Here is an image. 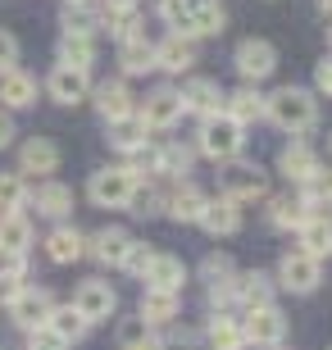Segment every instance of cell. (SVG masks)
<instances>
[{"mask_svg":"<svg viewBox=\"0 0 332 350\" xmlns=\"http://www.w3.org/2000/svg\"><path fill=\"white\" fill-rule=\"evenodd\" d=\"M155 14L168 23V32H182L192 41L218 37L223 23H228L223 0H155Z\"/></svg>","mask_w":332,"mask_h":350,"instance_id":"6da1fadb","label":"cell"},{"mask_svg":"<svg viewBox=\"0 0 332 350\" xmlns=\"http://www.w3.org/2000/svg\"><path fill=\"white\" fill-rule=\"evenodd\" d=\"M264 118H273L282 132L292 137H305V132L319 128V105H314V91L305 87H278L273 96H264Z\"/></svg>","mask_w":332,"mask_h":350,"instance_id":"7a4b0ae2","label":"cell"},{"mask_svg":"<svg viewBox=\"0 0 332 350\" xmlns=\"http://www.w3.org/2000/svg\"><path fill=\"white\" fill-rule=\"evenodd\" d=\"M242 146H246V128L232 123L223 109L209 114V118H201V128H196V155L214 159V164H228V159L242 155Z\"/></svg>","mask_w":332,"mask_h":350,"instance_id":"3957f363","label":"cell"},{"mask_svg":"<svg viewBox=\"0 0 332 350\" xmlns=\"http://www.w3.org/2000/svg\"><path fill=\"white\" fill-rule=\"evenodd\" d=\"M132 191H137V178H132L128 164H105V169H96L91 182H87L91 205H101V209H128Z\"/></svg>","mask_w":332,"mask_h":350,"instance_id":"277c9868","label":"cell"},{"mask_svg":"<svg viewBox=\"0 0 332 350\" xmlns=\"http://www.w3.org/2000/svg\"><path fill=\"white\" fill-rule=\"evenodd\" d=\"M273 282H278L282 291H292V296H309V291H319V282H323V260H314L305 250H287L278 260Z\"/></svg>","mask_w":332,"mask_h":350,"instance_id":"5b68a950","label":"cell"},{"mask_svg":"<svg viewBox=\"0 0 332 350\" xmlns=\"http://www.w3.org/2000/svg\"><path fill=\"white\" fill-rule=\"evenodd\" d=\"M223 196H228V200H237V205H242V200H259V196L268 191V173L259 169L255 159H228V164H223Z\"/></svg>","mask_w":332,"mask_h":350,"instance_id":"8992f818","label":"cell"},{"mask_svg":"<svg viewBox=\"0 0 332 350\" xmlns=\"http://www.w3.org/2000/svg\"><path fill=\"white\" fill-rule=\"evenodd\" d=\"M242 332H246V346L278 350L282 337H287V314H282L278 305H255V310H246Z\"/></svg>","mask_w":332,"mask_h":350,"instance_id":"52a82bcc","label":"cell"},{"mask_svg":"<svg viewBox=\"0 0 332 350\" xmlns=\"http://www.w3.org/2000/svg\"><path fill=\"white\" fill-rule=\"evenodd\" d=\"M141 109H137V118L146 123L151 132H168V128H178L182 123V96H178V87H155L146 100H137Z\"/></svg>","mask_w":332,"mask_h":350,"instance_id":"ba28073f","label":"cell"},{"mask_svg":"<svg viewBox=\"0 0 332 350\" xmlns=\"http://www.w3.org/2000/svg\"><path fill=\"white\" fill-rule=\"evenodd\" d=\"M87 323H105L110 314L118 310V296H114V286L105 282V278H87V282H77L73 300H68Z\"/></svg>","mask_w":332,"mask_h":350,"instance_id":"9c48e42d","label":"cell"},{"mask_svg":"<svg viewBox=\"0 0 332 350\" xmlns=\"http://www.w3.org/2000/svg\"><path fill=\"white\" fill-rule=\"evenodd\" d=\"M5 310H10V323L18 327V332H32V327H41L46 319H51L55 300H51V291H46V286H23V291H18Z\"/></svg>","mask_w":332,"mask_h":350,"instance_id":"30bf717a","label":"cell"},{"mask_svg":"<svg viewBox=\"0 0 332 350\" xmlns=\"http://www.w3.org/2000/svg\"><path fill=\"white\" fill-rule=\"evenodd\" d=\"M232 68H237L246 82H264L268 73L278 68V51L259 37H246V41H237V51H232Z\"/></svg>","mask_w":332,"mask_h":350,"instance_id":"8fae6325","label":"cell"},{"mask_svg":"<svg viewBox=\"0 0 332 350\" xmlns=\"http://www.w3.org/2000/svg\"><path fill=\"white\" fill-rule=\"evenodd\" d=\"M46 96H51L55 105L73 109V105H82V100L91 96V73H87V68H64V64H55L51 78H46Z\"/></svg>","mask_w":332,"mask_h":350,"instance_id":"7c38bea8","label":"cell"},{"mask_svg":"<svg viewBox=\"0 0 332 350\" xmlns=\"http://www.w3.org/2000/svg\"><path fill=\"white\" fill-rule=\"evenodd\" d=\"M196 59H201V46L182 32H168L155 46V73H187V68H196Z\"/></svg>","mask_w":332,"mask_h":350,"instance_id":"4fadbf2b","label":"cell"},{"mask_svg":"<svg viewBox=\"0 0 332 350\" xmlns=\"http://www.w3.org/2000/svg\"><path fill=\"white\" fill-rule=\"evenodd\" d=\"M141 282L151 286V291H173V296H178L182 282H187V264H182L178 255H168V250H155L146 273H141Z\"/></svg>","mask_w":332,"mask_h":350,"instance_id":"5bb4252c","label":"cell"},{"mask_svg":"<svg viewBox=\"0 0 332 350\" xmlns=\"http://www.w3.org/2000/svg\"><path fill=\"white\" fill-rule=\"evenodd\" d=\"M60 146L51 142V137H32V142H23V150H18V173L23 178H51L55 169H60Z\"/></svg>","mask_w":332,"mask_h":350,"instance_id":"9a60e30c","label":"cell"},{"mask_svg":"<svg viewBox=\"0 0 332 350\" xmlns=\"http://www.w3.org/2000/svg\"><path fill=\"white\" fill-rule=\"evenodd\" d=\"M205 200H209V196H205L196 182H173V187H168V196H164V214L173 223H201Z\"/></svg>","mask_w":332,"mask_h":350,"instance_id":"2e32d148","label":"cell"},{"mask_svg":"<svg viewBox=\"0 0 332 350\" xmlns=\"http://www.w3.org/2000/svg\"><path fill=\"white\" fill-rule=\"evenodd\" d=\"M178 96H182V109L196 114V118H209V114L223 109V87L214 78H187Z\"/></svg>","mask_w":332,"mask_h":350,"instance_id":"e0dca14e","label":"cell"},{"mask_svg":"<svg viewBox=\"0 0 332 350\" xmlns=\"http://www.w3.org/2000/svg\"><path fill=\"white\" fill-rule=\"evenodd\" d=\"M278 173H282L287 182H296V187H305V182H314V178L323 173V164H319V155H314L305 142H292V146L278 155Z\"/></svg>","mask_w":332,"mask_h":350,"instance_id":"ac0fdd59","label":"cell"},{"mask_svg":"<svg viewBox=\"0 0 332 350\" xmlns=\"http://www.w3.org/2000/svg\"><path fill=\"white\" fill-rule=\"evenodd\" d=\"M132 237L123 232V228H96V232L87 237V255L96 264H105V269H118L123 264V255H128Z\"/></svg>","mask_w":332,"mask_h":350,"instance_id":"d6986e66","label":"cell"},{"mask_svg":"<svg viewBox=\"0 0 332 350\" xmlns=\"http://www.w3.org/2000/svg\"><path fill=\"white\" fill-rule=\"evenodd\" d=\"M27 200L37 205L41 219H55V223H64L68 214H73V187H64V182H55V178H46Z\"/></svg>","mask_w":332,"mask_h":350,"instance_id":"ffe728a7","label":"cell"},{"mask_svg":"<svg viewBox=\"0 0 332 350\" xmlns=\"http://www.w3.org/2000/svg\"><path fill=\"white\" fill-rule=\"evenodd\" d=\"M0 105H5V109H32V105H37V78L18 64L5 68V73H0Z\"/></svg>","mask_w":332,"mask_h":350,"instance_id":"44dd1931","label":"cell"},{"mask_svg":"<svg viewBox=\"0 0 332 350\" xmlns=\"http://www.w3.org/2000/svg\"><path fill=\"white\" fill-rule=\"evenodd\" d=\"M32 250V219L23 209H0V255H27Z\"/></svg>","mask_w":332,"mask_h":350,"instance_id":"7402d4cb","label":"cell"},{"mask_svg":"<svg viewBox=\"0 0 332 350\" xmlns=\"http://www.w3.org/2000/svg\"><path fill=\"white\" fill-rule=\"evenodd\" d=\"M178 310H182V300L173 296V291H151V286H146V291H141V305H137V319L159 332V327H168L178 319Z\"/></svg>","mask_w":332,"mask_h":350,"instance_id":"603a6c76","label":"cell"},{"mask_svg":"<svg viewBox=\"0 0 332 350\" xmlns=\"http://www.w3.org/2000/svg\"><path fill=\"white\" fill-rule=\"evenodd\" d=\"M91 100H96V109H101V118H105V123H114V118L137 114V100H132L128 82H101V87H91Z\"/></svg>","mask_w":332,"mask_h":350,"instance_id":"cb8c5ba5","label":"cell"},{"mask_svg":"<svg viewBox=\"0 0 332 350\" xmlns=\"http://www.w3.org/2000/svg\"><path fill=\"white\" fill-rule=\"evenodd\" d=\"M55 59L64 68H87L91 73V64H96V37H91V32H60Z\"/></svg>","mask_w":332,"mask_h":350,"instance_id":"d4e9b609","label":"cell"},{"mask_svg":"<svg viewBox=\"0 0 332 350\" xmlns=\"http://www.w3.org/2000/svg\"><path fill=\"white\" fill-rule=\"evenodd\" d=\"M118 68H123L128 78H146V73H155V41H146V32L118 41Z\"/></svg>","mask_w":332,"mask_h":350,"instance_id":"484cf974","label":"cell"},{"mask_svg":"<svg viewBox=\"0 0 332 350\" xmlns=\"http://www.w3.org/2000/svg\"><path fill=\"white\" fill-rule=\"evenodd\" d=\"M201 228L209 237H232L242 228V205L228 200V196H218V200H205V214H201Z\"/></svg>","mask_w":332,"mask_h":350,"instance_id":"4316f807","label":"cell"},{"mask_svg":"<svg viewBox=\"0 0 332 350\" xmlns=\"http://www.w3.org/2000/svg\"><path fill=\"white\" fill-rule=\"evenodd\" d=\"M82 255H87V237L77 232V228H68V223H60L46 237V260L51 264H77Z\"/></svg>","mask_w":332,"mask_h":350,"instance_id":"83f0119b","label":"cell"},{"mask_svg":"<svg viewBox=\"0 0 332 350\" xmlns=\"http://www.w3.org/2000/svg\"><path fill=\"white\" fill-rule=\"evenodd\" d=\"M223 114L232 118V123H259L264 118V96H259L255 87H242V91H223Z\"/></svg>","mask_w":332,"mask_h":350,"instance_id":"f1b7e54d","label":"cell"},{"mask_svg":"<svg viewBox=\"0 0 332 350\" xmlns=\"http://www.w3.org/2000/svg\"><path fill=\"white\" fill-rule=\"evenodd\" d=\"M155 155H159V178H168V182H182L187 173H192V164H196V150L182 146V142H159Z\"/></svg>","mask_w":332,"mask_h":350,"instance_id":"f546056e","label":"cell"},{"mask_svg":"<svg viewBox=\"0 0 332 350\" xmlns=\"http://www.w3.org/2000/svg\"><path fill=\"white\" fill-rule=\"evenodd\" d=\"M110 146H114L118 155H132V150H141V146H151V128H146L137 114L114 118V123H110Z\"/></svg>","mask_w":332,"mask_h":350,"instance_id":"4dcf8cb0","label":"cell"},{"mask_svg":"<svg viewBox=\"0 0 332 350\" xmlns=\"http://www.w3.org/2000/svg\"><path fill=\"white\" fill-rule=\"evenodd\" d=\"M205 341H209V350H246L242 319H232V314H214V319L205 323Z\"/></svg>","mask_w":332,"mask_h":350,"instance_id":"1f68e13d","label":"cell"},{"mask_svg":"<svg viewBox=\"0 0 332 350\" xmlns=\"http://www.w3.org/2000/svg\"><path fill=\"white\" fill-rule=\"evenodd\" d=\"M273 291H278V282H273L264 269L237 273V300H242L246 310H255V305H273Z\"/></svg>","mask_w":332,"mask_h":350,"instance_id":"d6a6232c","label":"cell"},{"mask_svg":"<svg viewBox=\"0 0 332 350\" xmlns=\"http://www.w3.org/2000/svg\"><path fill=\"white\" fill-rule=\"evenodd\" d=\"M309 219H314V214L305 209V200H301V196H282V200H273V205H268V223H273L278 232H301Z\"/></svg>","mask_w":332,"mask_h":350,"instance_id":"836d02e7","label":"cell"},{"mask_svg":"<svg viewBox=\"0 0 332 350\" xmlns=\"http://www.w3.org/2000/svg\"><path fill=\"white\" fill-rule=\"evenodd\" d=\"M46 327H51L55 337H64L68 346H73V341H82V337L91 332V323H87V319H82V314L73 310V305H55V310H51V319H46Z\"/></svg>","mask_w":332,"mask_h":350,"instance_id":"e575fe53","label":"cell"},{"mask_svg":"<svg viewBox=\"0 0 332 350\" xmlns=\"http://www.w3.org/2000/svg\"><path fill=\"white\" fill-rule=\"evenodd\" d=\"M27 286V255H0V305H10Z\"/></svg>","mask_w":332,"mask_h":350,"instance_id":"d590c367","label":"cell"},{"mask_svg":"<svg viewBox=\"0 0 332 350\" xmlns=\"http://www.w3.org/2000/svg\"><path fill=\"white\" fill-rule=\"evenodd\" d=\"M296 237H301V250L314 255V260H328L332 255V219H309Z\"/></svg>","mask_w":332,"mask_h":350,"instance_id":"8d00e7d4","label":"cell"},{"mask_svg":"<svg viewBox=\"0 0 332 350\" xmlns=\"http://www.w3.org/2000/svg\"><path fill=\"white\" fill-rule=\"evenodd\" d=\"M118 350H164V341H159L155 327L132 319V323H118Z\"/></svg>","mask_w":332,"mask_h":350,"instance_id":"74e56055","label":"cell"},{"mask_svg":"<svg viewBox=\"0 0 332 350\" xmlns=\"http://www.w3.org/2000/svg\"><path fill=\"white\" fill-rule=\"evenodd\" d=\"M101 27H110V37H114V41H128V37L141 32V14L137 10H105Z\"/></svg>","mask_w":332,"mask_h":350,"instance_id":"f35d334b","label":"cell"},{"mask_svg":"<svg viewBox=\"0 0 332 350\" xmlns=\"http://www.w3.org/2000/svg\"><path fill=\"white\" fill-rule=\"evenodd\" d=\"M155 182H159V178H151L146 187L137 182V191H132V200H128V209H137L141 219H151V214H164V196H168V191H159Z\"/></svg>","mask_w":332,"mask_h":350,"instance_id":"ab89813d","label":"cell"},{"mask_svg":"<svg viewBox=\"0 0 332 350\" xmlns=\"http://www.w3.org/2000/svg\"><path fill=\"white\" fill-rule=\"evenodd\" d=\"M27 178L23 173H0V209H23L27 205Z\"/></svg>","mask_w":332,"mask_h":350,"instance_id":"60d3db41","label":"cell"},{"mask_svg":"<svg viewBox=\"0 0 332 350\" xmlns=\"http://www.w3.org/2000/svg\"><path fill=\"white\" fill-rule=\"evenodd\" d=\"M201 278H205V286H214V282H232V278H237V269H232L228 255H209V260L201 264Z\"/></svg>","mask_w":332,"mask_h":350,"instance_id":"b9f144b4","label":"cell"},{"mask_svg":"<svg viewBox=\"0 0 332 350\" xmlns=\"http://www.w3.org/2000/svg\"><path fill=\"white\" fill-rule=\"evenodd\" d=\"M151 255H155V246H146V241H132L118 269H123V273H132V278H141V273H146V264H151Z\"/></svg>","mask_w":332,"mask_h":350,"instance_id":"7bdbcfd3","label":"cell"},{"mask_svg":"<svg viewBox=\"0 0 332 350\" xmlns=\"http://www.w3.org/2000/svg\"><path fill=\"white\" fill-rule=\"evenodd\" d=\"M27 350H68V341L55 337L51 327L41 323V327H32V332H27Z\"/></svg>","mask_w":332,"mask_h":350,"instance_id":"ee69618b","label":"cell"},{"mask_svg":"<svg viewBox=\"0 0 332 350\" xmlns=\"http://www.w3.org/2000/svg\"><path fill=\"white\" fill-rule=\"evenodd\" d=\"M18 64V41H14V32H5V27H0V73H5V68H14Z\"/></svg>","mask_w":332,"mask_h":350,"instance_id":"f6af8a7d","label":"cell"},{"mask_svg":"<svg viewBox=\"0 0 332 350\" xmlns=\"http://www.w3.org/2000/svg\"><path fill=\"white\" fill-rule=\"evenodd\" d=\"M314 87H319L323 96H332V55L319 59V68H314Z\"/></svg>","mask_w":332,"mask_h":350,"instance_id":"bcb514c9","label":"cell"},{"mask_svg":"<svg viewBox=\"0 0 332 350\" xmlns=\"http://www.w3.org/2000/svg\"><path fill=\"white\" fill-rule=\"evenodd\" d=\"M14 137H18V128H14V114H5V109H0V150H5V146H14Z\"/></svg>","mask_w":332,"mask_h":350,"instance_id":"7dc6e473","label":"cell"},{"mask_svg":"<svg viewBox=\"0 0 332 350\" xmlns=\"http://www.w3.org/2000/svg\"><path fill=\"white\" fill-rule=\"evenodd\" d=\"M105 10H137V0H105Z\"/></svg>","mask_w":332,"mask_h":350,"instance_id":"c3c4849f","label":"cell"},{"mask_svg":"<svg viewBox=\"0 0 332 350\" xmlns=\"http://www.w3.org/2000/svg\"><path fill=\"white\" fill-rule=\"evenodd\" d=\"M319 5H323V14H332V0H319Z\"/></svg>","mask_w":332,"mask_h":350,"instance_id":"681fc988","label":"cell"},{"mask_svg":"<svg viewBox=\"0 0 332 350\" xmlns=\"http://www.w3.org/2000/svg\"><path fill=\"white\" fill-rule=\"evenodd\" d=\"M328 41H332V32H328Z\"/></svg>","mask_w":332,"mask_h":350,"instance_id":"f907efd6","label":"cell"}]
</instances>
